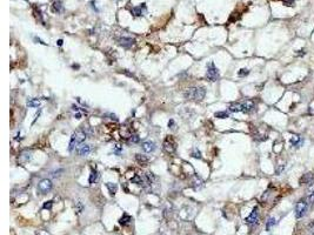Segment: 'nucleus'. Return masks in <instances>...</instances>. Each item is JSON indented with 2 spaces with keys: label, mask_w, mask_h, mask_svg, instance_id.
<instances>
[{
  "label": "nucleus",
  "mask_w": 314,
  "mask_h": 235,
  "mask_svg": "<svg viewBox=\"0 0 314 235\" xmlns=\"http://www.w3.org/2000/svg\"><path fill=\"white\" fill-rule=\"evenodd\" d=\"M205 94H206V91L204 87H191L185 91L184 97L188 100L201 101L205 98Z\"/></svg>",
  "instance_id": "1"
},
{
  "label": "nucleus",
  "mask_w": 314,
  "mask_h": 235,
  "mask_svg": "<svg viewBox=\"0 0 314 235\" xmlns=\"http://www.w3.org/2000/svg\"><path fill=\"white\" fill-rule=\"evenodd\" d=\"M86 138H87V135L84 132V130H79V131L74 132L73 135H72V138H71V141H69L68 151L73 152L75 148H78L80 145H83V142L85 141Z\"/></svg>",
  "instance_id": "2"
},
{
  "label": "nucleus",
  "mask_w": 314,
  "mask_h": 235,
  "mask_svg": "<svg viewBox=\"0 0 314 235\" xmlns=\"http://www.w3.org/2000/svg\"><path fill=\"white\" fill-rule=\"evenodd\" d=\"M206 78H207L208 80H211V81H218V80H219V78H220L219 71H218V68L215 67L214 63L208 64V66H207V72H206Z\"/></svg>",
  "instance_id": "3"
},
{
  "label": "nucleus",
  "mask_w": 314,
  "mask_h": 235,
  "mask_svg": "<svg viewBox=\"0 0 314 235\" xmlns=\"http://www.w3.org/2000/svg\"><path fill=\"white\" fill-rule=\"evenodd\" d=\"M307 207H308V202H306V200H300L295 206V216L298 219L302 218L306 214Z\"/></svg>",
  "instance_id": "4"
},
{
  "label": "nucleus",
  "mask_w": 314,
  "mask_h": 235,
  "mask_svg": "<svg viewBox=\"0 0 314 235\" xmlns=\"http://www.w3.org/2000/svg\"><path fill=\"white\" fill-rule=\"evenodd\" d=\"M52 181L50 179H42L39 183H38V191L41 194H47L51 189H52Z\"/></svg>",
  "instance_id": "5"
},
{
  "label": "nucleus",
  "mask_w": 314,
  "mask_h": 235,
  "mask_svg": "<svg viewBox=\"0 0 314 235\" xmlns=\"http://www.w3.org/2000/svg\"><path fill=\"white\" fill-rule=\"evenodd\" d=\"M258 220H259V209H258V207H254L253 210H252V213L246 218L245 221H246L247 225L253 226V225H255L258 222Z\"/></svg>",
  "instance_id": "6"
},
{
  "label": "nucleus",
  "mask_w": 314,
  "mask_h": 235,
  "mask_svg": "<svg viewBox=\"0 0 314 235\" xmlns=\"http://www.w3.org/2000/svg\"><path fill=\"white\" fill-rule=\"evenodd\" d=\"M134 42H135V40H134L133 38H131V36H123V38L119 39V44H120V46H123V47H125V48L132 47V46L134 45Z\"/></svg>",
  "instance_id": "7"
},
{
  "label": "nucleus",
  "mask_w": 314,
  "mask_h": 235,
  "mask_svg": "<svg viewBox=\"0 0 314 235\" xmlns=\"http://www.w3.org/2000/svg\"><path fill=\"white\" fill-rule=\"evenodd\" d=\"M164 149L167 153H174L175 152V142L171 139H166L164 142Z\"/></svg>",
  "instance_id": "8"
},
{
  "label": "nucleus",
  "mask_w": 314,
  "mask_h": 235,
  "mask_svg": "<svg viewBox=\"0 0 314 235\" xmlns=\"http://www.w3.org/2000/svg\"><path fill=\"white\" fill-rule=\"evenodd\" d=\"M314 180L313 173H306L300 179V185H312Z\"/></svg>",
  "instance_id": "9"
},
{
  "label": "nucleus",
  "mask_w": 314,
  "mask_h": 235,
  "mask_svg": "<svg viewBox=\"0 0 314 235\" xmlns=\"http://www.w3.org/2000/svg\"><path fill=\"white\" fill-rule=\"evenodd\" d=\"M142 149L146 152V153H152V152H154L156 151V148H157V146H156V143L153 142V141H145V142H142Z\"/></svg>",
  "instance_id": "10"
},
{
  "label": "nucleus",
  "mask_w": 314,
  "mask_h": 235,
  "mask_svg": "<svg viewBox=\"0 0 314 235\" xmlns=\"http://www.w3.org/2000/svg\"><path fill=\"white\" fill-rule=\"evenodd\" d=\"M146 11V5L145 4H141L140 6H137V7H133L132 8V14L135 15V17H141L144 14V12Z\"/></svg>",
  "instance_id": "11"
},
{
  "label": "nucleus",
  "mask_w": 314,
  "mask_h": 235,
  "mask_svg": "<svg viewBox=\"0 0 314 235\" xmlns=\"http://www.w3.org/2000/svg\"><path fill=\"white\" fill-rule=\"evenodd\" d=\"M31 160V152L30 151H23L21 153H20V155H19V158H18V161L20 162V164H25V162H27V161H30Z\"/></svg>",
  "instance_id": "12"
},
{
  "label": "nucleus",
  "mask_w": 314,
  "mask_h": 235,
  "mask_svg": "<svg viewBox=\"0 0 314 235\" xmlns=\"http://www.w3.org/2000/svg\"><path fill=\"white\" fill-rule=\"evenodd\" d=\"M91 152V147H90V145H80L79 147H78V153L81 155V156H85V155H87L88 153Z\"/></svg>",
  "instance_id": "13"
},
{
  "label": "nucleus",
  "mask_w": 314,
  "mask_h": 235,
  "mask_svg": "<svg viewBox=\"0 0 314 235\" xmlns=\"http://www.w3.org/2000/svg\"><path fill=\"white\" fill-rule=\"evenodd\" d=\"M291 143H292V146L300 147V146L304 143V139H302L300 135H293L292 139H291Z\"/></svg>",
  "instance_id": "14"
},
{
  "label": "nucleus",
  "mask_w": 314,
  "mask_h": 235,
  "mask_svg": "<svg viewBox=\"0 0 314 235\" xmlns=\"http://www.w3.org/2000/svg\"><path fill=\"white\" fill-rule=\"evenodd\" d=\"M254 109V103L252 101H245L242 102V112L244 113H250Z\"/></svg>",
  "instance_id": "15"
},
{
  "label": "nucleus",
  "mask_w": 314,
  "mask_h": 235,
  "mask_svg": "<svg viewBox=\"0 0 314 235\" xmlns=\"http://www.w3.org/2000/svg\"><path fill=\"white\" fill-rule=\"evenodd\" d=\"M192 183H193V187H194L195 189H199V188H201V187L204 186V181H202L199 176H196V175L193 176V181H192Z\"/></svg>",
  "instance_id": "16"
},
{
  "label": "nucleus",
  "mask_w": 314,
  "mask_h": 235,
  "mask_svg": "<svg viewBox=\"0 0 314 235\" xmlns=\"http://www.w3.org/2000/svg\"><path fill=\"white\" fill-rule=\"evenodd\" d=\"M52 8H53V11H54V12H57V13H61V12H63V9H64L63 2H61L60 0H57V1H54V2H53V6H52Z\"/></svg>",
  "instance_id": "17"
},
{
  "label": "nucleus",
  "mask_w": 314,
  "mask_h": 235,
  "mask_svg": "<svg viewBox=\"0 0 314 235\" xmlns=\"http://www.w3.org/2000/svg\"><path fill=\"white\" fill-rule=\"evenodd\" d=\"M229 111L233 112V113H237V112H242V103H239V102H235V103H232L229 107Z\"/></svg>",
  "instance_id": "18"
},
{
  "label": "nucleus",
  "mask_w": 314,
  "mask_h": 235,
  "mask_svg": "<svg viewBox=\"0 0 314 235\" xmlns=\"http://www.w3.org/2000/svg\"><path fill=\"white\" fill-rule=\"evenodd\" d=\"M131 182L132 183H137V185H144L145 183V178L141 176V175H135L134 178L131 179Z\"/></svg>",
  "instance_id": "19"
},
{
  "label": "nucleus",
  "mask_w": 314,
  "mask_h": 235,
  "mask_svg": "<svg viewBox=\"0 0 314 235\" xmlns=\"http://www.w3.org/2000/svg\"><path fill=\"white\" fill-rule=\"evenodd\" d=\"M135 160H137L139 164H141V165H146V164L148 162V158L145 156V155H141V154H137V155H135Z\"/></svg>",
  "instance_id": "20"
},
{
  "label": "nucleus",
  "mask_w": 314,
  "mask_h": 235,
  "mask_svg": "<svg viewBox=\"0 0 314 235\" xmlns=\"http://www.w3.org/2000/svg\"><path fill=\"white\" fill-rule=\"evenodd\" d=\"M275 225H277V220H275V218H269L268 221L266 222V231H271Z\"/></svg>",
  "instance_id": "21"
},
{
  "label": "nucleus",
  "mask_w": 314,
  "mask_h": 235,
  "mask_svg": "<svg viewBox=\"0 0 314 235\" xmlns=\"http://www.w3.org/2000/svg\"><path fill=\"white\" fill-rule=\"evenodd\" d=\"M132 221V218L129 216V215H127V214H124L123 215V218L119 220V222H120V225H123V226H126V225H128L129 222Z\"/></svg>",
  "instance_id": "22"
},
{
  "label": "nucleus",
  "mask_w": 314,
  "mask_h": 235,
  "mask_svg": "<svg viewBox=\"0 0 314 235\" xmlns=\"http://www.w3.org/2000/svg\"><path fill=\"white\" fill-rule=\"evenodd\" d=\"M106 187L108 188V191H110V194H111V195H114V194L117 193V185H115V183L107 182V183H106Z\"/></svg>",
  "instance_id": "23"
},
{
  "label": "nucleus",
  "mask_w": 314,
  "mask_h": 235,
  "mask_svg": "<svg viewBox=\"0 0 314 235\" xmlns=\"http://www.w3.org/2000/svg\"><path fill=\"white\" fill-rule=\"evenodd\" d=\"M214 115H215V118H218V119H226V118L229 116V114H228L227 112H225V111H223V112H217Z\"/></svg>",
  "instance_id": "24"
},
{
  "label": "nucleus",
  "mask_w": 314,
  "mask_h": 235,
  "mask_svg": "<svg viewBox=\"0 0 314 235\" xmlns=\"http://www.w3.org/2000/svg\"><path fill=\"white\" fill-rule=\"evenodd\" d=\"M96 179H98V172H96V169H93L91 173V176H90V183H94Z\"/></svg>",
  "instance_id": "25"
},
{
  "label": "nucleus",
  "mask_w": 314,
  "mask_h": 235,
  "mask_svg": "<svg viewBox=\"0 0 314 235\" xmlns=\"http://www.w3.org/2000/svg\"><path fill=\"white\" fill-rule=\"evenodd\" d=\"M27 105L30 107H38L40 105V101L38 100V99H30V100L27 101Z\"/></svg>",
  "instance_id": "26"
},
{
  "label": "nucleus",
  "mask_w": 314,
  "mask_h": 235,
  "mask_svg": "<svg viewBox=\"0 0 314 235\" xmlns=\"http://www.w3.org/2000/svg\"><path fill=\"white\" fill-rule=\"evenodd\" d=\"M191 155H192V158H195V159H200L201 158V153H200V151H198V148H194L192 151Z\"/></svg>",
  "instance_id": "27"
},
{
  "label": "nucleus",
  "mask_w": 314,
  "mask_h": 235,
  "mask_svg": "<svg viewBox=\"0 0 314 235\" xmlns=\"http://www.w3.org/2000/svg\"><path fill=\"white\" fill-rule=\"evenodd\" d=\"M250 74V69H247V68H241L239 72H238V75L239 76H246V75H248Z\"/></svg>",
  "instance_id": "28"
},
{
  "label": "nucleus",
  "mask_w": 314,
  "mask_h": 235,
  "mask_svg": "<svg viewBox=\"0 0 314 235\" xmlns=\"http://www.w3.org/2000/svg\"><path fill=\"white\" fill-rule=\"evenodd\" d=\"M52 204H53V201H46L45 203H44V208L45 209H51L52 208Z\"/></svg>",
  "instance_id": "29"
},
{
  "label": "nucleus",
  "mask_w": 314,
  "mask_h": 235,
  "mask_svg": "<svg viewBox=\"0 0 314 235\" xmlns=\"http://www.w3.org/2000/svg\"><path fill=\"white\" fill-rule=\"evenodd\" d=\"M139 140H140V139H139V136H138L137 134H133L132 136H131V141H132V142H134V143L139 142Z\"/></svg>",
  "instance_id": "30"
},
{
  "label": "nucleus",
  "mask_w": 314,
  "mask_h": 235,
  "mask_svg": "<svg viewBox=\"0 0 314 235\" xmlns=\"http://www.w3.org/2000/svg\"><path fill=\"white\" fill-rule=\"evenodd\" d=\"M294 1L295 0H283V5H286V6H292L294 4Z\"/></svg>",
  "instance_id": "31"
},
{
  "label": "nucleus",
  "mask_w": 314,
  "mask_h": 235,
  "mask_svg": "<svg viewBox=\"0 0 314 235\" xmlns=\"http://www.w3.org/2000/svg\"><path fill=\"white\" fill-rule=\"evenodd\" d=\"M308 231H310V234L314 235V222L310 223V226H308Z\"/></svg>",
  "instance_id": "32"
},
{
  "label": "nucleus",
  "mask_w": 314,
  "mask_h": 235,
  "mask_svg": "<svg viewBox=\"0 0 314 235\" xmlns=\"http://www.w3.org/2000/svg\"><path fill=\"white\" fill-rule=\"evenodd\" d=\"M308 203H314V193H312V194H310V196H308Z\"/></svg>",
  "instance_id": "33"
},
{
  "label": "nucleus",
  "mask_w": 314,
  "mask_h": 235,
  "mask_svg": "<svg viewBox=\"0 0 314 235\" xmlns=\"http://www.w3.org/2000/svg\"><path fill=\"white\" fill-rule=\"evenodd\" d=\"M174 120H169V122H168V127L169 128H172V130H174Z\"/></svg>",
  "instance_id": "34"
},
{
  "label": "nucleus",
  "mask_w": 314,
  "mask_h": 235,
  "mask_svg": "<svg viewBox=\"0 0 314 235\" xmlns=\"http://www.w3.org/2000/svg\"><path fill=\"white\" fill-rule=\"evenodd\" d=\"M283 168H285V166H283H283H280V167H279V168H278V169H277V174H280V173L283 172Z\"/></svg>",
  "instance_id": "35"
},
{
  "label": "nucleus",
  "mask_w": 314,
  "mask_h": 235,
  "mask_svg": "<svg viewBox=\"0 0 314 235\" xmlns=\"http://www.w3.org/2000/svg\"><path fill=\"white\" fill-rule=\"evenodd\" d=\"M63 172H64L63 169H60L58 173H63ZM59 175H60V174H57V172H54V173H53V176H59Z\"/></svg>",
  "instance_id": "36"
},
{
  "label": "nucleus",
  "mask_w": 314,
  "mask_h": 235,
  "mask_svg": "<svg viewBox=\"0 0 314 235\" xmlns=\"http://www.w3.org/2000/svg\"><path fill=\"white\" fill-rule=\"evenodd\" d=\"M34 40H35V41H38V42H40V44H44V45H46L44 41H41V40H40V39H38V38H34Z\"/></svg>",
  "instance_id": "37"
},
{
  "label": "nucleus",
  "mask_w": 314,
  "mask_h": 235,
  "mask_svg": "<svg viewBox=\"0 0 314 235\" xmlns=\"http://www.w3.org/2000/svg\"><path fill=\"white\" fill-rule=\"evenodd\" d=\"M58 45H59V46H61V45H63V40H61V39H60V40H58Z\"/></svg>",
  "instance_id": "38"
},
{
  "label": "nucleus",
  "mask_w": 314,
  "mask_h": 235,
  "mask_svg": "<svg viewBox=\"0 0 314 235\" xmlns=\"http://www.w3.org/2000/svg\"><path fill=\"white\" fill-rule=\"evenodd\" d=\"M75 116H77V119H80V118H81V114H80V113H77Z\"/></svg>",
  "instance_id": "39"
}]
</instances>
